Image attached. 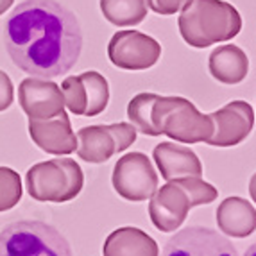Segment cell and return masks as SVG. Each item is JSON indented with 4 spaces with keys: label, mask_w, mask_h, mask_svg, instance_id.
Masks as SVG:
<instances>
[{
    "label": "cell",
    "mask_w": 256,
    "mask_h": 256,
    "mask_svg": "<svg viewBox=\"0 0 256 256\" xmlns=\"http://www.w3.org/2000/svg\"><path fill=\"white\" fill-rule=\"evenodd\" d=\"M9 58L30 77L68 74L82 50L76 13L56 0H26L11 11L4 27Z\"/></svg>",
    "instance_id": "obj_1"
},
{
    "label": "cell",
    "mask_w": 256,
    "mask_h": 256,
    "mask_svg": "<svg viewBox=\"0 0 256 256\" xmlns=\"http://www.w3.org/2000/svg\"><path fill=\"white\" fill-rule=\"evenodd\" d=\"M181 38L194 48L233 40L242 29V16L224 0H190L178 18Z\"/></svg>",
    "instance_id": "obj_2"
},
{
    "label": "cell",
    "mask_w": 256,
    "mask_h": 256,
    "mask_svg": "<svg viewBox=\"0 0 256 256\" xmlns=\"http://www.w3.org/2000/svg\"><path fill=\"white\" fill-rule=\"evenodd\" d=\"M217 196V188L201 178L170 180L150 196V222L163 233L178 231L186 220L190 210L214 202Z\"/></svg>",
    "instance_id": "obj_3"
},
{
    "label": "cell",
    "mask_w": 256,
    "mask_h": 256,
    "mask_svg": "<svg viewBox=\"0 0 256 256\" xmlns=\"http://www.w3.org/2000/svg\"><path fill=\"white\" fill-rule=\"evenodd\" d=\"M150 120L156 132L165 134L181 144L208 142L214 134V122L210 115H202L184 97H162L154 100Z\"/></svg>",
    "instance_id": "obj_4"
},
{
    "label": "cell",
    "mask_w": 256,
    "mask_h": 256,
    "mask_svg": "<svg viewBox=\"0 0 256 256\" xmlns=\"http://www.w3.org/2000/svg\"><path fill=\"white\" fill-rule=\"evenodd\" d=\"M29 196L40 202H68L84 184V174L76 160L56 158L32 165L26 174Z\"/></svg>",
    "instance_id": "obj_5"
},
{
    "label": "cell",
    "mask_w": 256,
    "mask_h": 256,
    "mask_svg": "<svg viewBox=\"0 0 256 256\" xmlns=\"http://www.w3.org/2000/svg\"><path fill=\"white\" fill-rule=\"evenodd\" d=\"M0 256H74L58 228L42 220H16L0 231Z\"/></svg>",
    "instance_id": "obj_6"
},
{
    "label": "cell",
    "mask_w": 256,
    "mask_h": 256,
    "mask_svg": "<svg viewBox=\"0 0 256 256\" xmlns=\"http://www.w3.org/2000/svg\"><path fill=\"white\" fill-rule=\"evenodd\" d=\"M136 128L128 122L111 126H88L77 131L76 152L88 163H104L118 152H124L136 142Z\"/></svg>",
    "instance_id": "obj_7"
},
{
    "label": "cell",
    "mask_w": 256,
    "mask_h": 256,
    "mask_svg": "<svg viewBox=\"0 0 256 256\" xmlns=\"http://www.w3.org/2000/svg\"><path fill=\"white\" fill-rule=\"evenodd\" d=\"M111 183L126 201H147L158 188V174L144 152H129L115 163Z\"/></svg>",
    "instance_id": "obj_8"
},
{
    "label": "cell",
    "mask_w": 256,
    "mask_h": 256,
    "mask_svg": "<svg viewBox=\"0 0 256 256\" xmlns=\"http://www.w3.org/2000/svg\"><path fill=\"white\" fill-rule=\"evenodd\" d=\"M108 58L116 68L147 70L162 58V45L140 30H118L108 43Z\"/></svg>",
    "instance_id": "obj_9"
},
{
    "label": "cell",
    "mask_w": 256,
    "mask_h": 256,
    "mask_svg": "<svg viewBox=\"0 0 256 256\" xmlns=\"http://www.w3.org/2000/svg\"><path fill=\"white\" fill-rule=\"evenodd\" d=\"M162 256H238V252L218 231L190 226L166 240Z\"/></svg>",
    "instance_id": "obj_10"
},
{
    "label": "cell",
    "mask_w": 256,
    "mask_h": 256,
    "mask_svg": "<svg viewBox=\"0 0 256 256\" xmlns=\"http://www.w3.org/2000/svg\"><path fill=\"white\" fill-rule=\"evenodd\" d=\"M214 134L206 142L214 147H235L249 136L254 126V111L246 100H233L210 115Z\"/></svg>",
    "instance_id": "obj_11"
},
{
    "label": "cell",
    "mask_w": 256,
    "mask_h": 256,
    "mask_svg": "<svg viewBox=\"0 0 256 256\" xmlns=\"http://www.w3.org/2000/svg\"><path fill=\"white\" fill-rule=\"evenodd\" d=\"M18 102L29 118H54L64 111L60 84L42 77H27L18 86Z\"/></svg>",
    "instance_id": "obj_12"
},
{
    "label": "cell",
    "mask_w": 256,
    "mask_h": 256,
    "mask_svg": "<svg viewBox=\"0 0 256 256\" xmlns=\"http://www.w3.org/2000/svg\"><path fill=\"white\" fill-rule=\"evenodd\" d=\"M29 136L42 150L56 156L72 154L77 147V136L66 111L54 118L34 120L29 118Z\"/></svg>",
    "instance_id": "obj_13"
},
{
    "label": "cell",
    "mask_w": 256,
    "mask_h": 256,
    "mask_svg": "<svg viewBox=\"0 0 256 256\" xmlns=\"http://www.w3.org/2000/svg\"><path fill=\"white\" fill-rule=\"evenodd\" d=\"M152 158L158 165L162 178L166 181L180 178H201L202 165L190 147L176 146L172 142H162L154 147Z\"/></svg>",
    "instance_id": "obj_14"
},
{
    "label": "cell",
    "mask_w": 256,
    "mask_h": 256,
    "mask_svg": "<svg viewBox=\"0 0 256 256\" xmlns=\"http://www.w3.org/2000/svg\"><path fill=\"white\" fill-rule=\"evenodd\" d=\"M218 230L233 238H246L256 231V210L242 197H226L217 208Z\"/></svg>",
    "instance_id": "obj_15"
},
{
    "label": "cell",
    "mask_w": 256,
    "mask_h": 256,
    "mask_svg": "<svg viewBox=\"0 0 256 256\" xmlns=\"http://www.w3.org/2000/svg\"><path fill=\"white\" fill-rule=\"evenodd\" d=\"M104 256H160L156 240L138 228L126 226L111 231L102 246Z\"/></svg>",
    "instance_id": "obj_16"
},
{
    "label": "cell",
    "mask_w": 256,
    "mask_h": 256,
    "mask_svg": "<svg viewBox=\"0 0 256 256\" xmlns=\"http://www.w3.org/2000/svg\"><path fill=\"white\" fill-rule=\"evenodd\" d=\"M208 68L215 81L222 84H238L249 72V60L236 45H220L208 58Z\"/></svg>",
    "instance_id": "obj_17"
},
{
    "label": "cell",
    "mask_w": 256,
    "mask_h": 256,
    "mask_svg": "<svg viewBox=\"0 0 256 256\" xmlns=\"http://www.w3.org/2000/svg\"><path fill=\"white\" fill-rule=\"evenodd\" d=\"M100 11L116 27L138 26L147 16L146 0H100Z\"/></svg>",
    "instance_id": "obj_18"
},
{
    "label": "cell",
    "mask_w": 256,
    "mask_h": 256,
    "mask_svg": "<svg viewBox=\"0 0 256 256\" xmlns=\"http://www.w3.org/2000/svg\"><path fill=\"white\" fill-rule=\"evenodd\" d=\"M79 79L82 82L86 97L84 116L100 115L110 102V84H108L106 77L95 70H88V72L79 74Z\"/></svg>",
    "instance_id": "obj_19"
},
{
    "label": "cell",
    "mask_w": 256,
    "mask_h": 256,
    "mask_svg": "<svg viewBox=\"0 0 256 256\" xmlns=\"http://www.w3.org/2000/svg\"><path fill=\"white\" fill-rule=\"evenodd\" d=\"M156 98H158L156 94H138L128 104V118L136 128V131L144 132L147 136H158L152 120H150V111H152Z\"/></svg>",
    "instance_id": "obj_20"
},
{
    "label": "cell",
    "mask_w": 256,
    "mask_h": 256,
    "mask_svg": "<svg viewBox=\"0 0 256 256\" xmlns=\"http://www.w3.org/2000/svg\"><path fill=\"white\" fill-rule=\"evenodd\" d=\"M20 174L9 166H0V212L14 208L22 199Z\"/></svg>",
    "instance_id": "obj_21"
},
{
    "label": "cell",
    "mask_w": 256,
    "mask_h": 256,
    "mask_svg": "<svg viewBox=\"0 0 256 256\" xmlns=\"http://www.w3.org/2000/svg\"><path fill=\"white\" fill-rule=\"evenodd\" d=\"M60 88L64 98V106L68 108L74 115L84 116L86 97H84V88H82V82H81V79H79V76L66 77Z\"/></svg>",
    "instance_id": "obj_22"
},
{
    "label": "cell",
    "mask_w": 256,
    "mask_h": 256,
    "mask_svg": "<svg viewBox=\"0 0 256 256\" xmlns=\"http://www.w3.org/2000/svg\"><path fill=\"white\" fill-rule=\"evenodd\" d=\"M146 2L156 14L170 16V14H176L178 11H181L190 0H146Z\"/></svg>",
    "instance_id": "obj_23"
},
{
    "label": "cell",
    "mask_w": 256,
    "mask_h": 256,
    "mask_svg": "<svg viewBox=\"0 0 256 256\" xmlns=\"http://www.w3.org/2000/svg\"><path fill=\"white\" fill-rule=\"evenodd\" d=\"M14 100V90L13 82L9 79V76L0 70V111H6Z\"/></svg>",
    "instance_id": "obj_24"
},
{
    "label": "cell",
    "mask_w": 256,
    "mask_h": 256,
    "mask_svg": "<svg viewBox=\"0 0 256 256\" xmlns=\"http://www.w3.org/2000/svg\"><path fill=\"white\" fill-rule=\"evenodd\" d=\"M249 196H251L252 202H256V172L252 174L251 181H249Z\"/></svg>",
    "instance_id": "obj_25"
},
{
    "label": "cell",
    "mask_w": 256,
    "mask_h": 256,
    "mask_svg": "<svg viewBox=\"0 0 256 256\" xmlns=\"http://www.w3.org/2000/svg\"><path fill=\"white\" fill-rule=\"evenodd\" d=\"M13 2L14 0H0V16H2V14H4L11 6H13Z\"/></svg>",
    "instance_id": "obj_26"
},
{
    "label": "cell",
    "mask_w": 256,
    "mask_h": 256,
    "mask_svg": "<svg viewBox=\"0 0 256 256\" xmlns=\"http://www.w3.org/2000/svg\"><path fill=\"white\" fill-rule=\"evenodd\" d=\"M244 256H256V242L252 246H249V249L244 252Z\"/></svg>",
    "instance_id": "obj_27"
}]
</instances>
